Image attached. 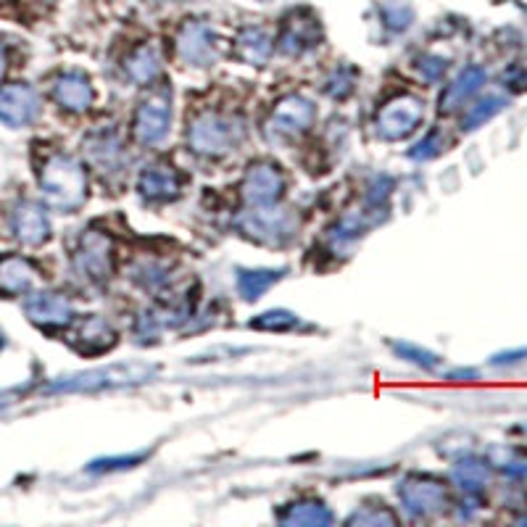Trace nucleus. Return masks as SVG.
I'll use <instances>...</instances> for the list:
<instances>
[{
    "label": "nucleus",
    "instance_id": "0eeeda50",
    "mask_svg": "<svg viewBox=\"0 0 527 527\" xmlns=\"http://www.w3.org/2000/svg\"><path fill=\"white\" fill-rule=\"evenodd\" d=\"M6 72V51H3V45H0V77Z\"/></svg>",
    "mask_w": 527,
    "mask_h": 527
},
{
    "label": "nucleus",
    "instance_id": "f257e3e1",
    "mask_svg": "<svg viewBox=\"0 0 527 527\" xmlns=\"http://www.w3.org/2000/svg\"><path fill=\"white\" fill-rule=\"evenodd\" d=\"M45 193L51 195L53 201L66 206V203L77 201V195L82 193V174L77 172L72 161L56 159L51 161V167L43 174Z\"/></svg>",
    "mask_w": 527,
    "mask_h": 527
},
{
    "label": "nucleus",
    "instance_id": "7ed1b4c3",
    "mask_svg": "<svg viewBox=\"0 0 527 527\" xmlns=\"http://www.w3.org/2000/svg\"><path fill=\"white\" fill-rule=\"evenodd\" d=\"M16 232L19 238L27 240V243H40V240L48 235V222H45L43 211L35 209V206H22L16 211Z\"/></svg>",
    "mask_w": 527,
    "mask_h": 527
},
{
    "label": "nucleus",
    "instance_id": "20e7f679",
    "mask_svg": "<svg viewBox=\"0 0 527 527\" xmlns=\"http://www.w3.org/2000/svg\"><path fill=\"white\" fill-rule=\"evenodd\" d=\"M27 311L32 314V319H37V322H61L66 314V306L53 296H48V298L40 296V298H32V301H29Z\"/></svg>",
    "mask_w": 527,
    "mask_h": 527
},
{
    "label": "nucleus",
    "instance_id": "f03ea898",
    "mask_svg": "<svg viewBox=\"0 0 527 527\" xmlns=\"http://www.w3.org/2000/svg\"><path fill=\"white\" fill-rule=\"evenodd\" d=\"M37 111V98L27 85H11L0 90V119L11 124L29 122Z\"/></svg>",
    "mask_w": 527,
    "mask_h": 527
},
{
    "label": "nucleus",
    "instance_id": "39448f33",
    "mask_svg": "<svg viewBox=\"0 0 527 527\" xmlns=\"http://www.w3.org/2000/svg\"><path fill=\"white\" fill-rule=\"evenodd\" d=\"M0 280L6 282L11 290H22L32 280V272H29V267L22 259H8L0 264Z\"/></svg>",
    "mask_w": 527,
    "mask_h": 527
},
{
    "label": "nucleus",
    "instance_id": "423d86ee",
    "mask_svg": "<svg viewBox=\"0 0 527 527\" xmlns=\"http://www.w3.org/2000/svg\"><path fill=\"white\" fill-rule=\"evenodd\" d=\"M90 98L85 82H77V77H66L58 82V101L66 103L69 109H82V103Z\"/></svg>",
    "mask_w": 527,
    "mask_h": 527
}]
</instances>
